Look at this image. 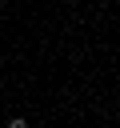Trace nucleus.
I'll use <instances>...</instances> for the list:
<instances>
[{
    "mask_svg": "<svg viewBox=\"0 0 120 128\" xmlns=\"http://www.w3.org/2000/svg\"><path fill=\"white\" fill-rule=\"evenodd\" d=\"M8 128H28V124H24V116H12V120H8Z\"/></svg>",
    "mask_w": 120,
    "mask_h": 128,
    "instance_id": "f257e3e1",
    "label": "nucleus"
}]
</instances>
